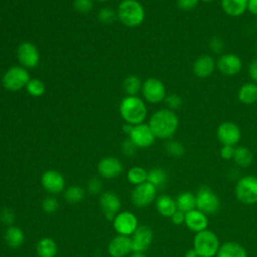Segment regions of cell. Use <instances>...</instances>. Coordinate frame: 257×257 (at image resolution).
I'll return each mask as SVG.
<instances>
[{
	"label": "cell",
	"mask_w": 257,
	"mask_h": 257,
	"mask_svg": "<svg viewBox=\"0 0 257 257\" xmlns=\"http://www.w3.org/2000/svg\"><path fill=\"white\" fill-rule=\"evenodd\" d=\"M202 1H204V2H213L215 0H202Z\"/></svg>",
	"instance_id": "obj_51"
},
{
	"label": "cell",
	"mask_w": 257,
	"mask_h": 257,
	"mask_svg": "<svg viewBox=\"0 0 257 257\" xmlns=\"http://www.w3.org/2000/svg\"><path fill=\"white\" fill-rule=\"evenodd\" d=\"M247 10L257 16V0H248V5H247Z\"/></svg>",
	"instance_id": "obj_48"
},
{
	"label": "cell",
	"mask_w": 257,
	"mask_h": 257,
	"mask_svg": "<svg viewBox=\"0 0 257 257\" xmlns=\"http://www.w3.org/2000/svg\"><path fill=\"white\" fill-rule=\"evenodd\" d=\"M74 9L79 13H88L93 8L92 0H74Z\"/></svg>",
	"instance_id": "obj_41"
},
{
	"label": "cell",
	"mask_w": 257,
	"mask_h": 257,
	"mask_svg": "<svg viewBox=\"0 0 257 257\" xmlns=\"http://www.w3.org/2000/svg\"><path fill=\"white\" fill-rule=\"evenodd\" d=\"M142 93L145 99L151 103H159L166 97L165 84L157 78H148L143 82Z\"/></svg>",
	"instance_id": "obj_10"
},
{
	"label": "cell",
	"mask_w": 257,
	"mask_h": 257,
	"mask_svg": "<svg viewBox=\"0 0 257 257\" xmlns=\"http://www.w3.org/2000/svg\"><path fill=\"white\" fill-rule=\"evenodd\" d=\"M123 171L122 163L114 157H105L97 164V172L104 179H114Z\"/></svg>",
	"instance_id": "obj_18"
},
{
	"label": "cell",
	"mask_w": 257,
	"mask_h": 257,
	"mask_svg": "<svg viewBox=\"0 0 257 257\" xmlns=\"http://www.w3.org/2000/svg\"><path fill=\"white\" fill-rule=\"evenodd\" d=\"M248 73H249V76L250 78L255 82L257 83V58H254L249 66H248Z\"/></svg>",
	"instance_id": "obj_47"
},
{
	"label": "cell",
	"mask_w": 257,
	"mask_h": 257,
	"mask_svg": "<svg viewBox=\"0 0 257 257\" xmlns=\"http://www.w3.org/2000/svg\"><path fill=\"white\" fill-rule=\"evenodd\" d=\"M237 200L245 205L257 203V177L247 175L240 178L235 186Z\"/></svg>",
	"instance_id": "obj_5"
},
{
	"label": "cell",
	"mask_w": 257,
	"mask_h": 257,
	"mask_svg": "<svg viewBox=\"0 0 257 257\" xmlns=\"http://www.w3.org/2000/svg\"><path fill=\"white\" fill-rule=\"evenodd\" d=\"M99 206L105 218L108 221H112L116 214L119 212L121 203L119 197L114 192L107 191L100 195Z\"/></svg>",
	"instance_id": "obj_17"
},
{
	"label": "cell",
	"mask_w": 257,
	"mask_h": 257,
	"mask_svg": "<svg viewBox=\"0 0 257 257\" xmlns=\"http://www.w3.org/2000/svg\"><path fill=\"white\" fill-rule=\"evenodd\" d=\"M30 80L29 72L22 66H12L7 69L2 77L3 86L10 91H17L26 87Z\"/></svg>",
	"instance_id": "obj_7"
},
{
	"label": "cell",
	"mask_w": 257,
	"mask_h": 257,
	"mask_svg": "<svg viewBox=\"0 0 257 257\" xmlns=\"http://www.w3.org/2000/svg\"><path fill=\"white\" fill-rule=\"evenodd\" d=\"M221 207L218 195L207 186H202L196 194V209L206 215L216 214Z\"/></svg>",
	"instance_id": "obj_6"
},
{
	"label": "cell",
	"mask_w": 257,
	"mask_h": 257,
	"mask_svg": "<svg viewBox=\"0 0 257 257\" xmlns=\"http://www.w3.org/2000/svg\"><path fill=\"white\" fill-rule=\"evenodd\" d=\"M168 173L163 168H153L148 172L147 182L154 185L157 189L163 188L168 183Z\"/></svg>",
	"instance_id": "obj_29"
},
{
	"label": "cell",
	"mask_w": 257,
	"mask_h": 257,
	"mask_svg": "<svg viewBox=\"0 0 257 257\" xmlns=\"http://www.w3.org/2000/svg\"><path fill=\"white\" fill-rule=\"evenodd\" d=\"M97 1H100V2H105V1H108V0H97Z\"/></svg>",
	"instance_id": "obj_52"
},
{
	"label": "cell",
	"mask_w": 257,
	"mask_h": 257,
	"mask_svg": "<svg viewBox=\"0 0 257 257\" xmlns=\"http://www.w3.org/2000/svg\"><path fill=\"white\" fill-rule=\"evenodd\" d=\"M256 49H257V44H256Z\"/></svg>",
	"instance_id": "obj_54"
},
{
	"label": "cell",
	"mask_w": 257,
	"mask_h": 257,
	"mask_svg": "<svg viewBox=\"0 0 257 257\" xmlns=\"http://www.w3.org/2000/svg\"><path fill=\"white\" fill-rule=\"evenodd\" d=\"M220 240L216 233L211 230H203L196 233L193 248L201 257H214L220 248Z\"/></svg>",
	"instance_id": "obj_4"
},
{
	"label": "cell",
	"mask_w": 257,
	"mask_h": 257,
	"mask_svg": "<svg viewBox=\"0 0 257 257\" xmlns=\"http://www.w3.org/2000/svg\"><path fill=\"white\" fill-rule=\"evenodd\" d=\"M97 17L100 22H102L104 24H109L114 21V19L116 17V13L113 9H111L109 7H104L99 10Z\"/></svg>",
	"instance_id": "obj_38"
},
{
	"label": "cell",
	"mask_w": 257,
	"mask_h": 257,
	"mask_svg": "<svg viewBox=\"0 0 257 257\" xmlns=\"http://www.w3.org/2000/svg\"><path fill=\"white\" fill-rule=\"evenodd\" d=\"M147 177H148V172L144 168L139 166L131 168L126 174L127 181L135 186H138L147 182Z\"/></svg>",
	"instance_id": "obj_32"
},
{
	"label": "cell",
	"mask_w": 257,
	"mask_h": 257,
	"mask_svg": "<svg viewBox=\"0 0 257 257\" xmlns=\"http://www.w3.org/2000/svg\"><path fill=\"white\" fill-rule=\"evenodd\" d=\"M200 0H177V6L184 11H190L197 7Z\"/></svg>",
	"instance_id": "obj_44"
},
{
	"label": "cell",
	"mask_w": 257,
	"mask_h": 257,
	"mask_svg": "<svg viewBox=\"0 0 257 257\" xmlns=\"http://www.w3.org/2000/svg\"><path fill=\"white\" fill-rule=\"evenodd\" d=\"M218 70L225 76H234L242 69L241 58L233 53L222 54L216 62Z\"/></svg>",
	"instance_id": "obj_13"
},
{
	"label": "cell",
	"mask_w": 257,
	"mask_h": 257,
	"mask_svg": "<svg viewBox=\"0 0 257 257\" xmlns=\"http://www.w3.org/2000/svg\"><path fill=\"white\" fill-rule=\"evenodd\" d=\"M209 48L215 54H221L225 49V41L220 36H213L209 40Z\"/></svg>",
	"instance_id": "obj_39"
},
{
	"label": "cell",
	"mask_w": 257,
	"mask_h": 257,
	"mask_svg": "<svg viewBox=\"0 0 257 257\" xmlns=\"http://www.w3.org/2000/svg\"><path fill=\"white\" fill-rule=\"evenodd\" d=\"M145 9L137 0H122L117 8L119 21L127 27H137L145 20Z\"/></svg>",
	"instance_id": "obj_3"
},
{
	"label": "cell",
	"mask_w": 257,
	"mask_h": 257,
	"mask_svg": "<svg viewBox=\"0 0 257 257\" xmlns=\"http://www.w3.org/2000/svg\"><path fill=\"white\" fill-rule=\"evenodd\" d=\"M36 253L38 257H55L57 245L52 238L43 237L36 244Z\"/></svg>",
	"instance_id": "obj_27"
},
{
	"label": "cell",
	"mask_w": 257,
	"mask_h": 257,
	"mask_svg": "<svg viewBox=\"0 0 257 257\" xmlns=\"http://www.w3.org/2000/svg\"><path fill=\"white\" fill-rule=\"evenodd\" d=\"M156 208L160 215L167 218H171L172 215L178 210L176 200L168 195H161L157 198Z\"/></svg>",
	"instance_id": "obj_24"
},
{
	"label": "cell",
	"mask_w": 257,
	"mask_h": 257,
	"mask_svg": "<svg viewBox=\"0 0 257 257\" xmlns=\"http://www.w3.org/2000/svg\"><path fill=\"white\" fill-rule=\"evenodd\" d=\"M134 126L135 125H133V124H131V123H127V122H125L123 125H122V131H123V133H125L126 135H131V133L133 132V130H134Z\"/></svg>",
	"instance_id": "obj_49"
},
{
	"label": "cell",
	"mask_w": 257,
	"mask_h": 257,
	"mask_svg": "<svg viewBox=\"0 0 257 257\" xmlns=\"http://www.w3.org/2000/svg\"><path fill=\"white\" fill-rule=\"evenodd\" d=\"M196 257H201V256H200V255H197V256H196Z\"/></svg>",
	"instance_id": "obj_53"
},
{
	"label": "cell",
	"mask_w": 257,
	"mask_h": 257,
	"mask_svg": "<svg viewBox=\"0 0 257 257\" xmlns=\"http://www.w3.org/2000/svg\"><path fill=\"white\" fill-rule=\"evenodd\" d=\"M142 86H143V82L141 78L135 74L126 76L122 83L123 90L127 95H131V96H137L138 93L142 90Z\"/></svg>",
	"instance_id": "obj_31"
},
{
	"label": "cell",
	"mask_w": 257,
	"mask_h": 257,
	"mask_svg": "<svg viewBox=\"0 0 257 257\" xmlns=\"http://www.w3.org/2000/svg\"><path fill=\"white\" fill-rule=\"evenodd\" d=\"M43 189L51 195H56L64 190L65 180L62 174L55 170L45 171L40 179Z\"/></svg>",
	"instance_id": "obj_14"
},
{
	"label": "cell",
	"mask_w": 257,
	"mask_h": 257,
	"mask_svg": "<svg viewBox=\"0 0 257 257\" xmlns=\"http://www.w3.org/2000/svg\"><path fill=\"white\" fill-rule=\"evenodd\" d=\"M102 190V183L99 179L97 178H91L87 184V191L90 194L97 195L101 192Z\"/></svg>",
	"instance_id": "obj_43"
},
{
	"label": "cell",
	"mask_w": 257,
	"mask_h": 257,
	"mask_svg": "<svg viewBox=\"0 0 257 257\" xmlns=\"http://www.w3.org/2000/svg\"><path fill=\"white\" fill-rule=\"evenodd\" d=\"M240 102L250 105L257 102V83L246 82L238 90L237 93Z\"/></svg>",
	"instance_id": "obj_26"
},
{
	"label": "cell",
	"mask_w": 257,
	"mask_h": 257,
	"mask_svg": "<svg viewBox=\"0 0 257 257\" xmlns=\"http://www.w3.org/2000/svg\"><path fill=\"white\" fill-rule=\"evenodd\" d=\"M4 240L6 244L13 249H16L20 247L25 240V235L22 229H20L17 226H9L7 227L5 233H4Z\"/></svg>",
	"instance_id": "obj_25"
},
{
	"label": "cell",
	"mask_w": 257,
	"mask_h": 257,
	"mask_svg": "<svg viewBox=\"0 0 257 257\" xmlns=\"http://www.w3.org/2000/svg\"><path fill=\"white\" fill-rule=\"evenodd\" d=\"M41 208L45 213L52 214V213H55L58 210L59 203H58V201L55 197L48 196V197L43 199V201L41 203Z\"/></svg>",
	"instance_id": "obj_36"
},
{
	"label": "cell",
	"mask_w": 257,
	"mask_h": 257,
	"mask_svg": "<svg viewBox=\"0 0 257 257\" xmlns=\"http://www.w3.org/2000/svg\"><path fill=\"white\" fill-rule=\"evenodd\" d=\"M216 68L215 59L208 54H203L196 58L193 63V72L199 78L209 77Z\"/></svg>",
	"instance_id": "obj_21"
},
{
	"label": "cell",
	"mask_w": 257,
	"mask_h": 257,
	"mask_svg": "<svg viewBox=\"0 0 257 257\" xmlns=\"http://www.w3.org/2000/svg\"><path fill=\"white\" fill-rule=\"evenodd\" d=\"M27 92L34 97H39L45 92V84L38 78H30L26 85Z\"/></svg>",
	"instance_id": "obj_35"
},
{
	"label": "cell",
	"mask_w": 257,
	"mask_h": 257,
	"mask_svg": "<svg viewBox=\"0 0 257 257\" xmlns=\"http://www.w3.org/2000/svg\"><path fill=\"white\" fill-rule=\"evenodd\" d=\"M176 204L178 210L184 213H188L196 209V195L191 192H182L178 195Z\"/></svg>",
	"instance_id": "obj_28"
},
{
	"label": "cell",
	"mask_w": 257,
	"mask_h": 257,
	"mask_svg": "<svg viewBox=\"0 0 257 257\" xmlns=\"http://www.w3.org/2000/svg\"><path fill=\"white\" fill-rule=\"evenodd\" d=\"M235 154V147L232 146H222L220 150V156L223 160H232Z\"/></svg>",
	"instance_id": "obj_45"
},
{
	"label": "cell",
	"mask_w": 257,
	"mask_h": 257,
	"mask_svg": "<svg viewBox=\"0 0 257 257\" xmlns=\"http://www.w3.org/2000/svg\"><path fill=\"white\" fill-rule=\"evenodd\" d=\"M233 160L238 167L247 168L253 162V154L249 148L245 146H239L235 148V154H234Z\"/></svg>",
	"instance_id": "obj_30"
},
{
	"label": "cell",
	"mask_w": 257,
	"mask_h": 257,
	"mask_svg": "<svg viewBox=\"0 0 257 257\" xmlns=\"http://www.w3.org/2000/svg\"><path fill=\"white\" fill-rule=\"evenodd\" d=\"M185 217H186V213L177 210L171 217V220L173 222V224L179 226V225H183L185 224Z\"/></svg>",
	"instance_id": "obj_46"
},
{
	"label": "cell",
	"mask_w": 257,
	"mask_h": 257,
	"mask_svg": "<svg viewBox=\"0 0 257 257\" xmlns=\"http://www.w3.org/2000/svg\"><path fill=\"white\" fill-rule=\"evenodd\" d=\"M149 125L156 138L170 140L179 127V118L175 111L163 108L153 113Z\"/></svg>",
	"instance_id": "obj_1"
},
{
	"label": "cell",
	"mask_w": 257,
	"mask_h": 257,
	"mask_svg": "<svg viewBox=\"0 0 257 257\" xmlns=\"http://www.w3.org/2000/svg\"><path fill=\"white\" fill-rule=\"evenodd\" d=\"M185 225L187 226V228L189 230H191L195 233H198V232L208 229L209 219L205 213L201 212L198 209H194V210L186 213Z\"/></svg>",
	"instance_id": "obj_20"
},
{
	"label": "cell",
	"mask_w": 257,
	"mask_h": 257,
	"mask_svg": "<svg viewBox=\"0 0 257 257\" xmlns=\"http://www.w3.org/2000/svg\"><path fill=\"white\" fill-rule=\"evenodd\" d=\"M164 101H165L168 109H171L173 111L176 109H179L183 105L182 97L176 93H171L169 95H166Z\"/></svg>",
	"instance_id": "obj_37"
},
{
	"label": "cell",
	"mask_w": 257,
	"mask_h": 257,
	"mask_svg": "<svg viewBox=\"0 0 257 257\" xmlns=\"http://www.w3.org/2000/svg\"><path fill=\"white\" fill-rule=\"evenodd\" d=\"M107 252L111 257H124L131 252L132 249V239L128 236L116 235L113 237L107 246Z\"/></svg>",
	"instance_id": "obj_19"
},
{
	"label": "cell",
	"mask_w": 257,
	"mask_h": 257,
	"mask_svg": "<svg viewBox=\"0 0 257 257\" xmlns=\"http://www.w3.org/2000/svg\"><path fill=\"white\" fill-rule=\"evenodd\" d=\"M147 105L138 95L123 97L119 104V113L125 122L133 125L143 123L147 116Z\"/></svg>",
	"instance_id": "obj_2"
},
{
	"label": "cell",
	"mask_w": 257,
	"mask_h": 257,
	"mask_svg": "<svg viewBox=\"0 0 257 257\" xmlns=\"http://www.w3.org/2000/svg\"><path fill=\"white\" fill-rule=\"evenodd\" d=\"M65 201L70 204L80 203L84 198V190L80 186H70L64 191L63 195Z\"/></svg>",
	"instance_id": "obj_33"
},
{
	"label": "cell",
	"mask_w": 257,
	"mask_h": 257,
	"mask_svg": "<svg viewBox=\"0 0 257 257\" xmlns=\"http://www.w3.org/2000/svg\"><path fill=\"white\" fill-rule=\"evenodd\" d=\"M112 226L118 235L131 236L139 227V221L134 213L122 211L116 214L112 220Z\"/></svg>",
	"instance_id": "obj_8"
},
{
	"label": "cell",
	"mask_w": 257,
	"mask_h": 257,
	"mask_svg": "<svg viewBox=\"0 0 257 257\" xmlns=\"http://www.w3.org/2000/svg\"><path fill=\"white\" fill-rule=\"evenodd\" d=\"M157 190L158 189L149 182L136 186L131 195L133 204L140 208L151 205L157 197Z\"/></svg>",
	"instance_id": "obj_9"
},
{
	"label": "cell",
	"mask_w": 257,
	"mask_h": 257,
	"mask_svg": "<svg viewBox=\"0 0 257 257\" xmlns=\"http://www.w3.org/2000/svg\"><path fill=\"white\" fill-rule=\"evenodd\" d=\"M132 239V249L133 252H144L151 246L154 233L153 230L147 225H141L137 228L133 234Z\"/></svg>",
	"instance_id": "obj_15"
},
{
	"label": "cell",
	"mask_w": 257,
	"mask_h": 257,
	"mask_svg": "<svg viewBox=\"0 0 257 257\" xmlns=\"http://www.w3.org/2000/svg\"><path fill=\"white\" fill-rule=\"evenodd\" d=\"M128 138L133 141V143L138 148H142V149L151 147L156 140V137L152 132L149 123L147 124L144 122L135 125Z\"/></svg>",
	"instance_id": "obj_16"
},
{
	"label": "cell",
	"mask_w": 257,
	"mask_h": 257,
	"mask_svg": "<svg viewBox=\"0 0 257 257\" xmlns=\"http://www.w3.org/2000/svg\"><path fill=\"white\" fill-rule=\"evenodd\" d=\"M217 257H248L247 251L241 244L235 241H228L222 244L216 255Z\"/></svg>",
	"instance_id": "obj_22"
},
{
	"label": "cell",
	"mask_w": 257,
	"mask_h": 257,
	"mask_svg": "<svg viewBox=\"0 0 257 257\" xmlns=\"http://www.w3.org/2000/svg\"><path fill=\"white\" fill-rule=\"evenodd\" d=\"M17 58L24 68H34L39 63V52L36 46L28 41L22 42L17 48Z\"/></svg>",
	"instance_id": "obj_12"
},
{
	"label": "cell",
	"mask_w": 257,
	"mask_h": 257,
	"mask_svg": "<svg viewBox=\"0 0 257 257\" xmlns=\"http://www.w3.org/2000/svg\"><path fill=\"white\" fill-rule=\"evenodd\" d=\"M165 151L171 157L181 158L185 155L186 149L182 143L175 140H168L165 143Z\"/></svg>",
	"instance_id": "obj_34"
},
{
	"label": "cell",
	"mask_w": 257,
	"mask_h": 257,
	"mask_svg": "<svg viewBox=\"0 0 257 257\" xmlns=\"http://www.w3.org/2000/svg\"><path fill=\"white\" fill-rule=\"evenodd\" d=\"M241 130L233 121H224L217 128V138L222 146L235 147L241 140Z\"/></svg>",
	"instance_id": "obj_11"
},
{
	"label": "cell",
	"mask_w": 257,
	"mask_h": 257,
	"mask_svg": "<svg viewBox=\"0 0 257 257\" xmlns=\"http://www.w3.org/2000/svg\"><path fill=\"white\" fill-rule=\"evenodd\" d=\"M130 257H146L144 252H133Z\"/></svg>",
	"instance_id": "obj_50"
},
{
	"label": "cell",
	"mask_w": 257,
	"mask_h": 257,
	"mask_svg": "<svg viewBox=\"0 0 257 257\" xmlns=\"http://www.w3.org/2000/svg\"><path fill=\"white\" fill-rule=\"evenodd\" d=\"M15 221V214L10 208H2L0 211V222L9 227L12 226Z\"/></svg>",
	"instance_id": "obj_40"
},
{
	"label": "cell",
	"mask_w": 257,
	"mask_h": 257,
	"mask_svg": "<svg viewBox=\"0 0 257 257\" xmlns=\"http://www.w3.org/2000/svg\"><path fill=\"white\" fill-rule=\"evenodd\" d=\"M256 17H257V16H256Z\"/></svg>",
	"instance_id": "obj_55"
},
{
	"label": "cell",
	"mask_w": 257,
	"mask_h": 257,
	"mask_svg": "<svg viewBox=\"0 0 257 257\" xmlns=\"http://www.w3.org/2000/svg\"><path fill=\"white\" fill-rule=\"evenodd\" d=\"M121 153L125 156V157H133L136 155L138 147L133 143V141L128 138L126 140H124L121 143Z\"/></svg>",
	"instance_id": "obj_42"
},
{
	"label": "cell",
	"mask_w": 257,
	"mask_h": 257,
	"mask_svg": "<svg viewBox=\"0 0 257 257\" xmlns=\"http://www.w3.org/2000/svg\"><path fill=\"white\" fill-rule=\"evenodd\" d=\"M248 0H221V7L223 11L232 17H238L247 10Z\"/></svg>",
	"instance_id": "obj_23"
}]
</instances>
